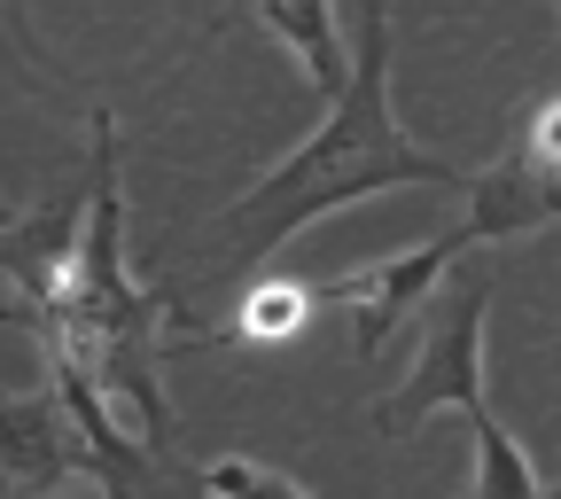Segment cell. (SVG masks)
I'll return each mask as SVG.
<instances>
[{
    "instance_id": "1",
    "label": "cell",
    "mask_w": 561,
    "mask_h": 499,
    "mask_svg": "<svg viewBox=\"0 0 561 499\" xmlns=\"http://www.w3.org/2000/svg\"><path fill=\"white\" fill-rule=\"evenodd\" d=\"M390 188H460L468 195V172L430 157L398 125V102H390V0H351V79H343V94L320 110V125L265 180H250L219 219H210V235L234 242L242 265H265L312 219H335V211L367 203V195H390Z\"/></svg>"
},
{
    "instance_id": "2",
    "label": "cell",
    "mask_w": 561,
    "mask_h": 499,
    "mask_svg": "<svg viewBox=\"0 0 561 499\" xmlns=\"http://www.w3.org/2000/svg\"><path fill=\"white\" fill-rule=\"evenodd\" d=\"M421 343H413V367L375 398V430L382 438H413L430 413H483V320H491V273L483 265H453L437 281V297L421 305Z\"/></svg>"
},
{
    "instance_id": "3",
    "label": "cell",
    "mask_w": 561,
    "mask_h": 499,
    "mask_svg": "<svg viewBox=\"0 0 561 499\" xmlns=\"http://www.w3.org/2000/svg\"><path fill=\"white\" fill-rule=\"evenodd\" d=\"M553 219H561V94L530 102L515 149L468 180V211H460L468 242H515Z\"/></svg>"
},
{
    "instance_id": "4",
    "label": "cell",
    "mask_w": 561,
    "mask_h": 499,
    "mask_svg": "<svg viewBox=\"0 0 561 499\" xmlns=\"http://www.w3.org/2000/svg\"><path fill=\"white\" fill-rule=\"evenodd\" d=\"M460 250H468V227L453 219L445 235L413 242V250H390V258H367V265L328 273L320 281V305H343L351 313V351H359V360H382V343L437 297V281L460 265Z\"/></svg>"
},
{
    "instance_id": "5",
    "label": "cell",
    "mask_w": 561,
    "mask_h": 499,
    "mask_svg": "<svg viewBox=\"0 0 561 499\" xmlns=\"http://www.w3.org/2000/svg\"><path fill=\"white\" fill-rule=\"evenodd\" d=\"M70 476H94V453L79 438V421H70L62 390L39 383V390H16L0 398V484L16 491H55Z\"/></svg>"
},
{
    "instance_id": "6",
    "label": "cell",
    "mask_w": 561,
    "mask_h": 499,
    "mask_svg": "<svg viewBox=\"0 0 561 499\" xmlns=\"http://www.w3.org/2000/svg\"><path fill=\"white\" fill-rule=\"evenodd\" d=\"M79 227H87V188H70L62 203H39L24 219L0 227V281H9V313H47L62 273H70V250H79Z\"/></svg>"
},
{
    "instance_id": "7",
    "label": "cell",
    "mask_w": 561,
    "mask_h": 499,
    "mask_svg": "<svg viewBox=\"0 0 561 499\" xmlns=\"http://www.w3.org/2000/svg\"><path fill=\"white\" fill-rule=\"evenodd\" d=\"M257 24L297 55L305 87H312L320 102L343 94V79H351V47H343V24H335V0H257Z\"/></svg>"
},
{
    "instance_id": "8",
    "label": "cell",
    "mask_w": 561,
    "mask_h": 499,
    "mask_svg": "<svg viewBox=\"0 0 561 499\" xmlns=\"http://www.w3.org/2000/svg\"><path fill=\"white\" fill-rule=\"evenodd\" d=\"M468 438H476V484L468 499H546V476L530 468V453L515 445V430L500 413H468Z\"/></svg>"
},
{
    "instance_id": "9",
    "label": "cell",
    "mask_w": 561,
    "mask_h": 499,
    "mask_svg": "<svg viewBox=\"0 0 561 499\" xmlns=\"http://www.w3.org/2000/svg\"><path fill=\"white\" fill-rule=\"evenodd\" d=\"M320 313V281H297V273H265L257 290L242 297V320H234V336L242 343H289L305 320Z\"/></svg>"
},
{
    "instance_id": "10",
    "label": "cell",
    "mask_w": 561,
    "mask_h": 499,
    "mask_svg": "<svg viewBox=\"0 0 561 499\" xmlns=\"http://www.w3.org/2000/svg\"><path fill=\"white\" fill-rule=\"evenodd\" d=\"M203 499H312V491H305L297 476L265 468V461L227 453V461H203Z\"/></svg>"
},
{
    "instance_id": "11",
    "label": "cell",
    "mask_w": 561,
    "mask_h": 499,
    "mask_svg": "<svg viewBox=\"0 0 561 499\" xmlns=\"http://www.w3.org/2000/svg\"><path fill=\"white\" fill-rule=\"evenodd\" d=\"M0 499H117L102 476H70V484H55V491H16V484H0Z\"/></svg>"
},
{
    "instance_id": "12",
    "label": "cell",
    "mask_w": 561,
    "mask_h": 499,
    "mask_svg": "<svg viewBox=\"0 0 561 499\" xmlns=\"http://www.w3.org/2000/svg\"><path fill=\"white\" fill-rule=\"evenodd\" d=\"M9 219H16V211H9V203H0V227H9Z\"/></svg>"
},
{
    "instance_id": "13",
    "label": "cell",
    "mask_w": 561,
    "mask_h": 499,
    "mask_svg": "<svg viewBox=\"0 0 561 499\" xmlns=\"http://www.w3.org/2000/svg\"><path fill=\"white\" fill-rule=\"evenodd\" d=\"M546 499H561V484H546Z\"/></svg>"
},
{
    "instance_id": "14",
    "label": "cell",
    "mask_w": 561,
    "mask_h": 499,
    "mask_svg": "<svg viewBox=\"0 0 561 499\" xmlns=\"http://www.w3.org/2000/svg\"><path fill=\"white\" fill-rule=\"evenodd\" d=\"M553 16H561V0H553Z\"/></svg>"
}]
</instances>
